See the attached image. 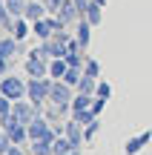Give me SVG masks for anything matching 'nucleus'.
I'll use <instances>...</instances> for the list:
<instances>
[{
    "label": "nucleus",
    "mask_w": 152,
    "mask_h": 155,
    "mask_svg": "<svg viewBox=\"0 0 152 155\" xmlns=\"http://www.w3.org/2000/svg\"><path fill=\"white\" fill-rule=\"evenodd\" d=\"M11 106H15V101H11V98H6V95L0 92V115H9V112H11Z\"/></svg>",
    "instance_id": "26"
},
{
    "label": "nucleus",
    "mask_w": 152,
    "mask_h": 155,
    "mask_svg": "<svg viewBox=\"0 0 152 155\" xmlns=\"http://www.w3.org/2000/svg\"><path fill=\"white\" fill-rule=\"evenodd\" d=\"M26 72H29V78H49V61L46 58H37V55H29Z\"/></svg>",
    "instance_id": "7"
},
{
    "label": "nucleus",
    "mask_w": 152,
    "mask_h": 155,
    "mask_svg": "<svg viewBox=\"0 0 152 155\" xmlns=\"http://www.w3.org/2000/svg\"><path fill=\"white\" fill-rule=\"evenodd\" d=\"M32 32L37 35V38H43V40H52V35H55V17H49V20H34L32 23Z\"/></svg>",
    "instance_id": "10"
},
{
    "label": "nucleus",
    "mask_w": 152,
    "mask_h": 155,
    "mask_svg": "<svg viewBox=\"0 0 152 155\" xmlns=\"http://www.w3.org/2000/svg\"><path fill=\"white\" fill-rule=\"evenodd\" d=\"M66 69H69L66 58H52V61H49V78H52V81H63Z\"/></svg>",
    "instance_id": "12"
},
{
    "label": "nucleus",
    "mask_w": 152,
    "mask_h": 155,
    "mask_svg": "<svg viewBox=\"0 0 152 155\" xmlns=\"http://www.w3.org/2000/svg\"><path fill=\"white\" fill-rule=\"evenodd\" d=\"M89 26H92V23H86L83 17H80V20H78V43L83 46V49H86V46H89Z\"/></svg>",
    "instance_id": "20"
},
{
    "label": "nucleus",
    "mask_w": 152,
    "mask_h": 155,
    "mask_svg": "<svg viewBox=\"0 0 152 155\" xmlns=\"http://www.w3.org/2000/svg\"><path fill=\"white\" fill-rule=\"evenodd\" d=\"M11 32H15V35H11L15 40H23L29 32H32V23H29L26 17H15V26H11Z\"/></svg>",
    "instance_id": "16"
},
{
    "label": "nucleus",
    "mask_w": 152,
    "mask_h": 155,
    "mask_svg": "<svg viewBox=\"0 0 152 155\" xmlns=\"http://www.w3.org/2000/svg\"><path fill=\"white\" fill-rule=\"evenodd\" d=\"M92 3H98V6H106V0H92Z\"/></svg>",
    "instance_id": "32"
},
{
    "label": "nucleus",
    "mask_w": 152,
    "mask_h": 155,
    "mask_svg": "<svg viewBox=\"0 0 152 155\" xmlns=\"http://www.w3.org/2000/svg\"><path fill=\"white\" fill-rule=\"evenodd\" d=\"M11 115L17 118V124H26V127H29V124H32L34 118L40 115V109L32 104V101H15V106H11Z\"/></svg>",
    "instance_id": "5"
},
{
    "label": "nucleus",
    "mask_w": 152,
    "mask_h": 155,
    "mask_svg": "<svg viewBox=\"0 0 152 155\" xmlns=\"http://www.w3.org/2000/svg\"><path fill=\"white\" fill-rule=\"evenodd\" d=\"M63 135H66V138L80 150V141H83V124H78L75 118H72V121H66V124H63Z\"/></svg>",
    "instance_id": "8"
},
{
    "label": "nucleus",
    "mask_w": 152,
    "mask_h": 155,
    "mask_svg": "<svg viewBox=\"0 0 152 155\" xmlns=\"http://www.w3.org/2000/svg\"><path fill=\"white\" fill-rule=\"evenodd\" d=\"M6 155H23V150H20V147H17V144H11L9 150H6Z\"/></svg>",
    "instance_id": "31"
},
{
    "label": "nucleus",
    "mask_w": 152,
    "mask_h": 155,
    "mask_svg": "<svg viewBox=\"0 0 152 155\" xmlns=\"http://www.w3.org/2000/svg\"><path fill=\"white\" fill-rule=\"evenodd\" d=\"M49 89H52V78H29V83H26V98L40 109V104L49 101Z\"/></svg>",
    "instance_id": "1"
},
{
    "label": "nucleus",
    "mask_w": 152,
    "mask_h": 155,
    "mask_svg": "<svg viewBox=\"0 0 152 155\" xmlns=\"http://www.w3.org/2000/svg\"><path fill=\"white\" fill-rule=\"evenodd\" d=\"M80 78H83V69H72V66H69V69H66V75H63V81H66L69 86H78Z\"/></svg>",
    "instance_id": "23"
},
{
    "label": "nucleus",
    "mask_w": 152,
    "mask_h": 155,
    "mask_svg": "<svg viewBox=\"0 0 152 155\" xmlns=\"http://www.w3.org/2000/svg\"><path fill=\"white\" fill-rule=\"evenodd\" d=\"M63 3H66V0H43V6H46V12H49V15H57V9H60Z\"/></svg>",
    "instance_id": "27"
},
{
    "label": "nucleus",
    "mask_w": 152,
    "mask_h": 155,
    "mask_svg": "<svg viewBox=\"0 0 152 155\" xmlns=\"http://www.w3.org/2000/svg\"><path fill=\"white\" fill-rule=\"evenodd\" d=\"M149 141H152V132L147 129V132H141V135H135V138H129L124 150H126V155H138V152L144 150V147L149 144Z\"/></svg>",
    "instance_id": "9"
},
{
    "label": "nucleus",
    "mask_w": 152,
    "mask_h": 155,
    "mask_svg": "<svg viewBox=\"0 0 152 155\" xmlns=\"http://www.w3.org/2000/svg\"><path fill=\"white\" fill-rule=\"evenodd\" d=\"M66 155H80V150H72V152H66Z\"/></svg>",
    "instance_id": "33"
},
{
    "label": "nucleus",
    "mask_w": 152,
    "mask_h": 155,
    "mask_svg": "<svg viewBox=\"0 0 152 155\" xmlns=\"http://www.w3.org/2000/svg\"><path fill=\"white\" fill-rule=\"evenodd\" d=\"M32 152L34 155H55L52 141H32Z\"/></svg>",
    "instance_id": "21"
},
{
    "label": "nucleus",
    "mask_w": 152,
    "mask_h": 155,
    "mask_svg": "<svg viewBox=\"0 0 152 155\" xmlns=\"http://www.w3.org/2000/svg\"><path fill=\"white\" fill-rule=\"evenodd\" d=\"M0 92L11 101H23L26 98V81H20L15 75H3L0 78Z\"/></svg>",
    "instance_id": "4"
},
{
    "label": "nucleus",
    "mask_w": 152,
    "mask_h": 155,
    "mask_svg": "<svg viewBox=\"0 0 152 155\" xmlns=\"http://www.w3.org/2000/svg\"><path fill=\"white\" fill-rule=\"evenodd\" d=\"M101 17H103V6L89 3V6L83 9V20H86V23H92V26H98V23H101Z\"/></svg>",
    "instance_id": "15"
},
{
    "label": "nucleus",
    "mask_w": 152,
    "mask_h": 155,
    "mask_svg": "<svg viewBox=\"0 0 152 155\" xmlns=\"http://www.w3.org/2000/svg\"><path fill=\"white\" fill-rule=\"evenodd\" d=\"M11 147V141H9V135L6 132H0V155H6V150Z\"/></svg>",
    "instance_id": "28"
},
{
    "label": "nucleus",
    "mask_w": 152,
    "mask_h": 155,
    "mask_svg": "<svg viewBox=\"0 0 152 155\" xmlns=\"http://www.w3.org/2000/svg\"><path fill=\"white\" fill-rule=\"evenodd\" d=\"M98 129H101V121L95 118L92 124H86V127H83V141H92V138L98 135Z\"/></svg>",
    "instance_id": "24"
},
{
    "label": "nucleus",
    "mask_w": 152,
    "mask_h": 155,
    "mask_svg": "<svg viewBox=\"0 0 152 155\" xmlns=\"http://www.w3.org/2000/svg\"><path fill=\"white\" fill-rule=\"evenodd\" d=\"M6 135H9V141H11V144H17V147H20L23 141L29 138V127H26V124H15L11 129H6Z\"/></svg>",
    "instance_id": "13"
},
{
    "label": "nucleus",
    "mask_w": 152,
    "mask_h": 155,
    "mask_svg": "<svg viewBox=\"0 0 152 155\" xmlns=\"http://www.w3.org/2000/svg\"><path fill=\"white\" fill-rule=\"evenodd\" d=\"M0 3H3V0H0Z\"/></svg>",
    "instance_id": "34"
},
{
    "label": "nucleus",
    "mask_w": 152,
    "mask_h": 155,
    "mask_svg": "<svg viewBox=\"0 0 152 155\" xmlns=\"http://www.w3.org/2000/svg\"><path fill=\"white\" fill-rule=\"evenodd\" d=\"M17 52H20V40L0 38V55H3V58H11V55H17Z\"/></svg>",
    "instance_id": "17"
},
{
    "label": "nucleus",
    "mask_w": 152,
    "mask_h": 155,
    "mask_svg": "<svg viewBox=\"0 0 152 155\" xmlns=\"http://www.w3.org/2000/svg\"><path fill=\"white\" fill-rule=\"evenodd\" d=\"M6 69H9V58H3V55H0V78L6 75Z\"/></svg>",
    "instance_id": "30"
},
{
    "label": "nucleus",
    "mask_w": 152,
    "mask_h": 155,
    "mask_svg": "<svg viewBox=\"0 0 152 155\" xmlns=\"http://www.w3.org/2000/svg\"><path fill=\"white\" fill-rule=\"evenodd\" d=\"M29 138L32 141H52V144H55L57 141V129H52L49 121H46L43 115H37L32 124H29Z\"/></svg>",
    "instance_id": "3"
},
{
    "label": "nucleus",
    "mask_w": 152,
    "mask_h": 155,
    "mask_svg": "<svg viewBox=\"0 0 152 155\" xmlns=\"http://www.w3.org/2000/svg\"><path fill=\"white\" fill-rule=\"evenodd\" d=\"M55 20H57V29H63L66 23H72V20H80V9L75 6V0H66V3L57 9Z\"/></svg>",
    "instance_id": "6"
},
{
    "label": "nucleus",
    "mask_w": 152,
    "mask_h": 155,
    "mask_svg": "<svg viewBox=\"0 0 152 155\" xmlns=\"http://www.w3.org/2000/svg\"><path fill=\"white\" fill-rule=\"evenodd\" d=\"M83 75L98 78V75H101V63H98L95 58H86V63H83Z\"/></svg>",
    "instance_id": "22"
},
{
    "label": "nucleus",
    "mask_w": 152,
    "mask_h": 155,
    "mask_svg": "<svg viewBox=\"0 0 152 155\" xmlns=\"http://www.w3.org/2000/svg\"><path fill=\"white\" fill-rule=\"evenodd\" d=\"M103 104H106L103 98H95V101H92V112H95V115H101V112H103Z\"/></svg>",
    "instance_id": "29"
},
{
    "label": "nucleus",
    "mask_w": 152,
    "mask_h": 155,
    "mask_svg": "<svg viewBox=\"0 0 152 155\" xmlns=\"http://www.w3.org/2000/svg\"><path fill=\"white\" fill-rule=\"evenodd\" d=\"M26 3L29 0H3V6L9 9L11 17H23V12H26Z\"/></svg>",
    "instance_id": "18"
},
{
    "label": "nucleus",
    "mask_w": 152,
    "mask_h": 155,
    "mask_svg": "<svg viewBox=\"0 0 152 155\" xmlns=\"http://www.w3.org/2000/svg\"><path fill=\"white\" fill-rule=\"evenodd\" d=\"M72 86H69L66 81H52V89H49V101L52 106H60V109H72Z\"/></svg>",
    "instance_id": "2"
},
{
    "label": "nucleus",
    "mask_w": 152,
    "mask_h": 155,
    "mask_svg": "<svg viewBox=\"0 0 152 155\" xmlns=\"http://www.w3.org/2000/svg\"><path fill=\"white\" fill-rule=\"evenodd\" d=\"M109 95H112V86H109L106 81H98V89H95V98H103V101H109Z\"/></svg>",
    "instance_id": "25"
},
{
    "label": "nucleus",
    "mask_w": 152,
    "mask_h": 155,
    "mask_svg": "<svg viewBox=\"0 0 152 155\" xmlns=\"http://www.w3.org/2000/svg\"><path fill=\"white\" fill-rule=\"evenodd\" d=\"M92 101H95V95L75 92V98H72V112H83V109H92Z\"/></svg>",
    "instance_id": "14"
},
{
    "label": "nucleus",
    "mask_w": 152,
    "mask_h": 155,
    "mask_svg": "<svg viewBox=\"0 0 152 155\" xmlns=\"http://www.w3.org/2000/svg\"><path fill=\"white\" fill-rule=\"evenodd\" d=\"M95 89H98V78L83 75V78L78 81V92H83V95H95Z\"/></svg>",
    "instance_id": "19"
},
{
    "label": "nucleus",
    "mask_w": 152,
    "mask_h": 155,
    "mask_svg": "<svg viewBox=\"0 0 152 155\" xmlns=\"http://www.w3.org/2000/svg\"><path fill=\"white\" fill-rule=\"evenodd\" d=\"M43 15H46V6H43V0H29V3H26V12H23V17H26L29 23H34V20H43Z\"/></svg>",
    "instance_id": "11"
}]
</instances>
